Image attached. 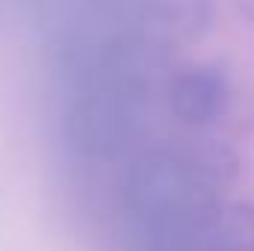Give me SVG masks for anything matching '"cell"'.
<instances>
[{"label": "cell", "instance_id": "1", "mask_svg": "<svg viewBox=\"0 0 254 251\" xmlns=\"http://www.w3.org/2000/svg\"><path fill=\"white\" fill-rule=\"evenodd\" d=\"M213 198L181 166L172 148L142 151L122 175V210L142 251H157L198 228L213 210Z\"/></svg>", "mask_w": 254, "mask_h": 251}, {"label": "cell", "instance_id": "2", "mask_svg": "<svg viewBox=\"0 0 254 251\" xmlns=\"http://www.w3.org/2000/svg\"><path fill=\"white\" fill-rule=\"evenodd\" d=\"M148 101L110 83L83 80L65 113V136L74 151L110 160L125 154L145 127Z\"/></svg>", "mask_w": 254, "mask_h": 251}, {"label": "cell", "instance_id": "3", "mask_svg": "<svg viewBox=\"0 0 254 251\" xmlns=\"http://www.w3.org/2000/svg\"><path fill=\"white\" fill-rule=\"evenodd\" d=\"M169 107L172 113L192 130L216 125L225 119V110L234 95V83L219 65H192L181 74H172L169 86Z\"/></svg>", "mask_w": 254, "mask_h": 251}, {"label": "cell", "instance_id": "4", "mask_svg": "<svg viewBox=\"0 0 254 251\" xmlns=\"http://www.w3.org/2000/svg\"><path fill=\"white\" fill-rule=\"evenodd\" d=\"M136 33L175 48L201 39L216 18L213 0H125Z\"/></svg>", "mask_w": 254, "mask_h": 251}, {"label": "cell", "instance_id": "5", "mask_svg": "<svg viewBox=\"0 0 254 251\" xmlns=\"http://www.w3.org/2000/svg\"><path fill=\"white\" fill-rule=\"evenodd\" d=\"M172 154L213 195L219 189H225L228 184H234L240 175V154L234 151V145H228L225 139L204 133V130H195L190 136L178 139L172 145Z\"/></svg>", "mask_w": 254, "mask_h": 251}, {"label": "cell", "instance_id": "6", "mask_svg": "<svg viewBox=\"0 0 254 251\" xmlns=\"http://www.w3.org/2000/svg\"><path fill=\"white\" fill-rule=\"evenodd\" d=\"M237 3V12L249 21V24H254V0H234Z\"/></svg>", "mask_w": 254, "mask_h": 251}]
</instances>
